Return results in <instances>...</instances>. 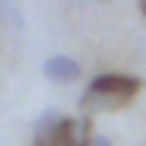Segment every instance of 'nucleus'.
I'll return each mask as SVG.
<instances>
[{"label":"nucleus","mask_w":146,"mask_h":146,"mask_svg":"<svg viewBox=\"0 0 146 146\" xmlns=\"http://www.w3.org/2000/svg\"><path fill=\"white\" fill-rule=\"evenodd\" d=\"M136 92H139V82L133 75H115V72L95 75L88 82V88L82 92L78 106L85 112H112V109H119V106H126Z\"/></svg>","instance_id":"f257e3e1"},{"label":"nucleus","mask_w":146,"mask_h":146,"mask_svg":"<svg viewBox=\"0 0 146 146\" xmlns=\"http://www.w3.org/2000/svg\"><path fill=\"white\" fill-rule=\"evenodd\" d=\"M44 146H92V126H88V115H65L54 139Z\"/></svg>","instance_id":"f03ea898"},{"label":"nucleus","mask_w":146,"mask_h":146,"mask_svg":"<svg viewBox=\"0 0 146 146\" xmlns=\"http://www.w3.org/2000/svg\"><path fill=\"white\" fill-rule=\"evenodd\" d=\"M41 72L48 75L51 82H75V78L82 75V65H78L75 58H68V54H51V58L41 65Z\"/></svg>","instance_id":"7ed1b4c3"},{"label":"nucleus","mask_w":146,"mask_h":146,"mask_svg":"<svg viewBox=\"0 0 146 146\" xmlns=\"http://www.w3.org/2000/svg\"><path fill=\"white\" fill-rule=\"evenodd\" d=\"M61 112H54V109H44L41 115H37V122H34V146H44V143H51L54 139V133H58V126H61Z\"/></svg>","instance_id":"20e7f679"},{"label":"nucleus","mask_w":146,"mask_h":146,"mask_svg":"<svg viewBox=\"0 0 146 146\" xmlns=\"http://www.w3.org/2000/svg\"><path fill=\"white\" fill-rule=\"evenodd\" d=\"M92 146H112L109 136H92Z\"/></svg>","instance_id":"39448f33"},{"label":"nucleus","mask_w":146,"mask_h":146,"mask_svg":"<svg viewBox=\"0 0 146 146\" xmlns=\"http://www.w3.org/2000/svg\"><path fill=\"white\" fill-rule=\"evenodd\" d=\"M7 7H10V0H0V24H3V17H7Z\"/></svg>","instance_id":"423d86ee"},{"label":"nucleus","mask_w":146,"mask_h":146,"mask_svg":"<svg viewBox=\"0 0 146 146\" xmlns=\"http://www.w3.org/2000/svg\"><path fill=\"white\" fill-rule=\"evenodd\" d=\"M136 3H139V14L146 17V0H136Z\"/></svg>","instance_id":"0eeeda50"},{"label":"nucleus","mask_w":146,"mask_h":146,"mask_svg":"<svg viewBox=\"0 0 146 146\" xmlns=\"http://www.w3.org/2000/svg\"><path fill=\"white\" fill-rule=\"evenodd\" d=\"M92 3H109V0H92Z\"/></svg>","instance_id":"6e6552de"},{"label":"nucleus","mask_w":146,"mask_h":146,"mask_svg":"<svg viewBox=\"0 0 146 146\" xmlns=\"http://www.w3.org/2000/svg\"><path fill=\"white\" fill-rule=\"evenodd\" d=\"M143 82H146V78H143Z\"/></svg>","instance_id":"1a4fd4ad"}]
</instances>
